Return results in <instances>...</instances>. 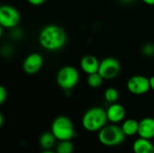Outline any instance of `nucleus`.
I'll return each mask as SVG.
<instances>
[{
  "mask_svg": "<svg viewBox=\"0 0 154 153\" xmlns=\"http://www.w3.org/2000/svg\"><path fill=\"white\" fill-rule=\"evenodd\" d=\"M67 42V33L59 25L49 24L43 27L39 33V43L42 48L49 51L62 49Z\"/></svg>",
  "mask_w": 154,
  "mask_h": 153,
  "instance_id": "nucleus-1",
  "label": "nucleus"
},
{
  "mask_svg": "<svg viewBox=\"0 0 154 153\" xmlns=\"http://www.w3.org/2000/svg\"><path fill=\"white\" fill-rule=\"evenodd\" d=\"M108 119L106 110L101 107H92L85 112L82 116V126L88 132H99L106 125Z\"/></svg>",
  "mask_w": 154,
  "mask_h": 153,
  "instance_id": "nucleus-2",
  "label": "nucleus"
},
{
  "mask_svg": "<svg viewBox=\"0 0 154 153\" xmlns=\"http://www.w3.org/2000/svg\"><path fill=\"white\" fill-rule=\"evenodd\" d=\"M125 137L121 126L116 124H106L98 132V141L107 147H114L123 143Z\"/></svg>",
  "mask_w": 154,
  "mask_h": 153,
  "instance_id": "nucleus-3",
  "label": "nucleus"
},
{
  "mask_svg": "<svg viewBox=\"0 0 154 153\" xmlns=\"http://www.w3.org/2000/svg\"><path fill=\"white\" fill-rule=\"evenodd\" d=\"M51 132L58 141H70L75 135L73 123L64 115H60L53 120Z\"/></svg>",
  "mask_w": 154,
  "mask_h": 153,
  "instance_id": "nucleus-4",
  "label": "nucleus"
},
{
  "mask_svg": "<svg viewBox=\"0 0 154 153\" xmlns=\"http://www.w3.org/2000/svg\"><path fill=\"white\" fill-rule=\"evenodd\" d=\"M56 80L61 89L70 91L78 85L79 81V73L78 69L72 66H64L58 71Z\"/></svg>",
  "mask_w": 154,
  "mask_h": 153,
  "instance_id": "nucleus-5",
  "label": "nucleus"
},
{
  "mask_svg": "<svg viewBox=\"0 0 154 153\" xmlns=\"http://www.w3.org/2000/svg\"><path fill=\"white\" fill-rule=\"evenodd\" d=\"M18 10L11 5H4L0 7V25L3 28L13 29L20 22Z\"/></svg>",
  "mask_w": 154,
  "mask_h": 153,
  "instance_id": "nucleus-6",
  "label": "nucleus"
},
{
  "mask_svg": "<svg viewBox=\"0 0 154 153\" xmlns=\"http://www.w3.org/2000/svg\"><path fill=\"white\" fill-rule=\"evenodd\" d=\"M121 70L119 61L113 57H106L100 61L98 73L104 79H113L118 76Z\"/></svg>",
  "mask_w": 154,
  "mask_h": 153,
  "instance_id": "nucleus-7",
  "label": "nucleus"
},
{
  "mask_svg": "<svg viewBox=\"0 0 154 153\" xmlns=\"http://www.w3.org/2000/svg\"><path fill=\"white\" fill-rule=\"evenodd\" d=\"M127 90L133 95H144L149 92L151 89L150 86V78L142 76V75H135L131 77L126 83Z\"/></svg>",
  "mask_w": 154,
  "mask_h": 153,
  "instance_id": "nucleus-8",
  "label": "nucleus"
},
{
  "mask_svg": "<svg viewBox=\"0 0 154 153\" xmlns=\"http://www.w3.org/2000/svg\"><path fill=\"white\" fill-rule=\"evenodd\" d=\"M43 65V59L39 53L33 52L29 54L23 60V69L28 75L36 74Z\"/></svg>",
  "mask_w": 154,
  "mask_h": 153,
  "instance_id": "nucleus-9",
  "label": "nucleus"
},
{
  "mask_svg": "<svg viewBox=\"0 0 154 153\" xmlns=\"http://www.w3.org/2000/svg\"><path fill=\"white\" fill-rule=\"evenodd\" d=\"M138 135L141 138L152 140L154 138V118L145 117L139 122Z\"/></svg>",
  "mask_w": 154,
  "mask_h": 153,
  "instance_id": "nucleus-10",
  "label": "nucleus"
},
{
  "mask_svg": "<svg viewBox=\"0 0 154 153\" xmlns=\"http://www.w3.org/2000/svg\"><path fill=\"white\" fill-rule=\"evenodd\" d=\"M125 107L117 103L111 104L110 106L106 109L107 119L112 124H117L122 122L125 117Z\"/></svg>",
  "mask_w": 154,
  "mask_h": 153,
  "instance_id": "nucleus-11",
  "label": "nucleus"
},
{
  "mask_svg": "<svg viewBox=\"0 0 154 153\" xmlns=\"http://www.w3.org/2000/svg\"><path fill=\"white\" fill-rule=\"evenodd\" d=\"M100 61L93 55H86L80 60V68L84 73L90 75L98 72Z\"/></svg>",
  "mask_w": 154,
  "mask_h": 153,
  "instance_id": "nucleus-12",
  "label": "nucleus"
},
{
  "mask_svg": "<svg viewBox=\"0 0 154 153\" xmlns=\"http://www.w3.org/2000/svg\"><path fill=\"white\" fill-rule=\"evenodd\" d=\"M134 153H154V146L151 140L139 137L133 144Z\"/></svg>",
  "mask_w": 154,
  "mask_h": 153,
  "instance_id": "nucleus-13",
  "label": "nucleus"
},
{
  "mask_svg": "<svg viewBox=\"0 0 154 153\" xmlns=\"http://www.w3.org/2000/svg\"><path fill=\"white\" fill-rule=\"evenodd\" d=\"M121 128L125 136H134L135 134H138L139 122L135 119H127L124 121Z\"/></svg>",
  "mask_w": 154,
  "mask_h": 153,
  "instance_id": "nucleus-14",
  "label": "nucleus"
},
{
  "mask_svg": "<svg viewBox=\"0 0 154 153\" xmlns=\"http://www.w3.org/2000/svg\"><path fill=\"white\" fill-rule=\"evenodd\" d=\"M56 140V137L51 132H45L41 135L39 143L43 150H51L54 146Z\"/></svg>",
  "mask_w": 154,
  "mask_h": 153,
  "instance_id": "nucleus-15",
  "label": "nucleus"
},
{
  "mask_svg": "<svg viewBox=\"0 0 154 153\" xmlns=\"http://www.w3.org/2000/svg\"><path fill=\"white\" fill-rule=\"evenodd\" d=\"M103 81H104V78L98 72L88 75L87 82H88V85L92 88L100 87L102 86V84H103Z\"/></svg>",
  "mask_w": 154,
  "mask_h": 153,
  "instance_id": "nucleus-16",
  "label": "nucleus"
},
{
  "mask_svg": "<svg viewBox=\"0 0 154 153\" xmlns=\"http://www.w3.org/2000/svg\"><path fill=\"white\" fill-rule=\"evenodd\" d=\"M74 145L70 141H60L56 146V153H73Z\"/></svg>",
  "mask_w": 154,
  "mask_h": 153,
  "instance_id": "nucleus-17",
  "label": "nucleus"
},
{
  "mask_svg": "<svg viewBox=\"0 0 154 153\" xmlns=\"http://www.w3.org/2000/svg\"><path fill=\"white\" fill-rule=\"evenodd\" d=\"M104 98L109 104L116 103V101L119 98V93L117 89H116L115 87H108L106 89L104 93Z\"/></svg>",
  "mask_w": 154,
  "mask_h": 153,
  "instance_id": "nucleus-18",
  "label": "nucleus"
},
{
  "mask_svg": "<svg viewBox=\"0 0 154 153\" xmlns=\"http://www.w3.org/2000/svg\"><path fill=\"white\" fill-rule=\"evenodd\" d=\"M143 51L145 55L147 56H150V55H152L154 53V44H145L143 48Z\"/></svg>",
  "mask_w": 154,
  "mask_h": 153,
  "instance_id": "nucleus-19",
  "label": "nucleus"
},
{
  "mask_svg": "<svg viewBox=\"0 0 154 153\" xmlns=\"http://www.w3.org/2000/svg\"><path fill=\"white\" fill-rule=\"evenodd\" d=\"M7 98V91L5 88V87L1 86L0 87V104L3 105L5 103V101Z\"/></svg>",
  "mask_w": 154,
  "mask_h": 153,
  "instance_id": "nucleus-20",
  "label": "nucleus"
},
{
  "mask_svg": "<svg viewBox=\"0 0 154 153\" xmlns=\"http://www.w3.org/2000/svg\"><path fill=\"white\" fill-rule=\"evenodd\" d=\"M45 1L46 0H27V2L32 5H41L43 3H45Z\"/></svg>",
  "mask_w": 154,
  "mask_h": 153,
  "instance_id": "nucleus-21",
  "label": "nucleus"
},
{
  "mask_svg": "<svg viewBox=\"0 0 154 153\" xmlns=\"http://www.w3.org/2000/svg\"><path fill=\"white\" fill-rule=\"evenodd\" d=\"M150 86H151V89L154 91V76L150 78Z\"/></svg>",
  "mask_w": 154,
  "mask_h": 153,
  "instance_id": "nucleus-22",
  "label": "nucleus"
},
{
  "mask_svg": "<svg viewBox=\"0 0 154 153\" xmlns=\"http://www.w3.org/2000/svg\"><path fill=\"white\" fill-rule=\"evenodd\" d=\"M142 1L148 5H154V0H142Z\"/></svg>",
  "mask_w": 154,
  "mask_h": 153,
  "instance_id": "nucleus-23",
  "label": "nucleus"
},
{
  "mask_svg": "<svg viewBox=\"0 0 154 153\" xmlns=\"http://www.w3.org/2000/svg\"><path fill=\"white\" fill-rule=\"evenodd\" d=\"M42 153H56L54 152V151H51V150H43V151Z\"/></svg>",
  "mask_w": 154,
  "mask_h": 153,
  "instance_id": "nucleus-24",
  "label": "nucleus"
},
{
  "mask_svg": "<svg viewBox=\"0 0 154 153\" xmlns=\"http://www.w3.org/2000/svg\"><path fill=\"white\" fill-rule=\"evenodd\" d=\"M3 122H4V118H3V115H0V126L3 125Z\"/></svg>",
  "mask_w": 154,
  "mask_h": 153,
  "instance_id": "nucleus-25",
  "label": "nucleus"
},
{
  "mask_svg": "<svg viewBox=\"0 0 154 153\" xmlns=\"http://www.w3.org/2000/svg\"><path fill=\"white\" fill-rule=\"evenodd\" d=\"M121 1H123V2H132L134 0H121Z\"/></svg>",
  "mask_w": 154,
  "mask_h": 153,
  "instance_id": "nucleus-26",
  "label": "nucleus"
},
{
  "mask_svg": "<svg viewBox=\"0 0 154 153\" xmlns=\"http://www.w3.org/2000/svg\"><path fill=\"white\" fill-rule=\"evenodd\" d=\"M153 118H154V115H153Z\"/></svg>",
  "mask_w": 154,
  "mask_h": 153,
  "instance_id": "nucleus-27",
  "label": "nucleus"
}]
</instances>
